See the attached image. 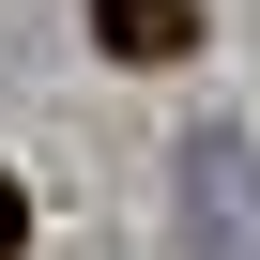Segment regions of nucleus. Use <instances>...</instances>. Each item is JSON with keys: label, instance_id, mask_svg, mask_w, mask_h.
I'll list each match as a JSON object with an SVG mask.
<instances>
[{"label": "nucleus", "instance_id": "obj_3", "mask_svg": "<svg viewBox=\"0 0 260 260\" xmlns=\"http://www.w3.org/2000/svg\"><path fill=\"white\" fill-rule=\"evenodd\" d=\"M16 245H31V199H16V184H0V260H16Z\"/></svg>", "mask_w": 260, "mask_h": 260}, {"label": "nucleus", "instance_id": "obj_2", "mask_svg": "<svg viewBox=\"0 0 260 260\" xmlns=\"http://www.w3.org/2000/svg\"><path fill=\"white\" fill-rule=\"evenodd\" d=\"M92 46L107 61H184L199 46V0H92Z\"/></svg>", "mask_w": 260, "mask_h": 260}, {"label": "nucleus", "instance_id": "obj_1", "mask_svg": "<svg viewBox=\"0 0 260 260\" xmlns=\"http://www.w3.org/2000/svg\"><path fill=\"white\" fill-rule=\"evenodd\" d=\"M184 260H260V138H184Z\"/></svg>", "mask_w": 260, "mask_h": 260}]
</instances>
